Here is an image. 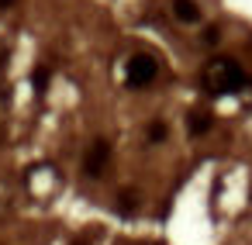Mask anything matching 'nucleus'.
Here are the masks:
<instances>
[{
  "label": "nucleus",
  "instance_id": "4",
  "mask_svg": "<svg viewBox=\"0 0 252 245\" xmlns=\"http://www.w3.org/2000/svg\"><path fill=\"white\" fill-rule=\"evenodd\" d=\"M173 14H176V21H183V25H197V21H200V7L193 4V0H173Z\"/></svg>",
  "mask_w": 252,
  "mask_h": 245
},
{
  "label": "nucleus",
  "instance_id": "6",
  "mask_svg": "<svg viewBox=\"0 0 252 245\" xmlns=\"http://www.w3.org/2000/svg\"><path fill=\"white\" fill-rule=\"evenodd\" d=\"M32 87H35L38 93H45V87H49V69H45V66H35V73H32Z\"/></svg>",
  "mask_w": 252,
  "mask_h": 245
},
{
  "label": "nucleus",
  "instance_id": "3",
  "mask_svg": "<svg viewBox=\"0 0 252 245\" xmlns=\"http://www.w3.org/2000/svg\"><path fill=\"white\" fill-rule=\"evenodd\" d=\"M107 162H111V145H107L104 138H94L90 149H87V155H83V169H87V176H100V173L107 169Z\"/></svg>",
  "mask_w": 252,
  "mask_h": 245
},
{
  "label": "nucleus",
  "instance_id": "9",
  "mask_svg": "<svg viewBox=\"0 0 252 245\" xmlns=\"http://www.w3.org/2000/svg\"><path fill=\"white\" fill-rule=\"evenodd\" d=\"M7 7H14V0H0V11H7Z\"/></svg>",
  "mask_w": 252,
  "mask_h": 245
},
{
  "label": "nucleus",
  "instance_id": "1",
  "mask_svg": "<svg viewBox=\"0 0 252 245\" xmlns=\"http://www.w3.org/2000/svg\"><path fill=\"white\" fill-rule=\"evenodd\" d=\"M245 83H249L245 69H242L235 59H228V56H218V59H211V62L204 66V87H207L211 93H235V90H242Z\"/></svg>",
  "mask_w": 252,
  "mask_h": 245
},
{
  "label": "nucleus",
  "instance_id": "8",
  "mask_svg": "<svg viewBox=\"0 0 252 245\" xmlns=\"http://www.w3.org/2000/svg\"><path fill=\"white\" fill-rule=\"evenodd\" d=\"M204 38H207V45H214V42H218V28H207V35H204Z\"/></svg>",
  "mask_w": 252,
  "mask_h": 245
},
{
  "label": "nucleus",
  "instance_id": "5",
  "mask_svg": "<svg viewBox=\"0 0 252 245\" xmlns=\"http://www.w3.org/2000/svg\"><path fill=\"white\" fill-rule=\"evenodd\" d=\"M211 124H214V118L207 111H190V118H187V131L190 135H207Z\"/></svg>",
  "mask_w": 252,
  "mask_h": 245
},
{
  "label": "nucleus",
  "instance_id": "7",
  "mask_svg": "<svg viewBox=\"0 0 252 245\" xmlns=\"http://www.w3.org/2000/svg\"><path fill=\"white\" fill-rule=\"evenodd\" d=\"M149 138H152V142H162V138H166V124H162V121H152V124H149Z\"/></svg>",
  "mask_w": 252,
  "mask_h": 245
},
{
  "label": "nucleus",
  "instance_id": "2",
  "mask_svg": "<svg viewBox=\"0 0 252 245\" xmlns=\"http://www.w3.org/2000/svg\"><path fill=\"white\" fill-rule=\"evenodd\" d=\"M125 76H128V87L142 90V87H149V83L159 76V62H156L149 52H138V56H131V59H128Z\"/></svg>",
  "mask_w": 252,
  "mask_h": 245
}]
</instances>
